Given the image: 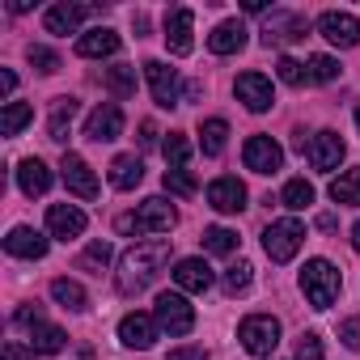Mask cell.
I'll return each mask as SVG.
<instances>
[{
    "instance_id": "6da1fadb",
    "label": "cell",
    "mask_w": 360,
    "mask_h": 360,
    "mask_svg": "<svg viewBox=\"0 0 360 360\" xmlns=\"http://www.w3.org/2000/svg\"><path fill=\"white\" fill-rule=\"evenodd\" d=\"M165 263H169V238H144V242H131L127 255L119 259V276H115L119 292H123V297L144 292V288L157 280V271H161Z\"/></svg>"
},
{
    "instance_id": "8fae6325",
    "label": "cell",
    "mask_w": 360,
    "mask_h": 360,
    "mask_svg": "<svg viewBox=\"0 0 360 360\" xmlns=\"http://www.w3.org/2000/svg\"><path fill=\"white\" fill-rule=\"evenodd\" d=\"M242 161H246V169H255V174H276L280 165H284V148L271 140V136H250L246 140V148H242Z\"/></svg>"
},
{
    "instance_id": "5b68a950",
    "label": "cell",
    "mask_w": 360,
    "mask_h": 360,
    "mask_svg": "<svg viewBox=\"0 0 360 360\" xmlns=\"http://www.w3.org/2000/svg\"><path fill=\"white\" fill-rule=\"evenodd\" d=\"M301 242H305V225H301L297 217L271 221V225L263 229V250H267L271 263H288V259H297Z\"/></svg>"
},
{
    "instance_id": "cb8c5ba5",
    "label": "cell",
    "mask_w": 360,
    "mask_h": 360,
    "mask_svg": "<svg viewBox=\"0 0 360 360\" xmlns=\"http://www.w3.org/2000/svg\"><path fill=\"white\" fill-rule=\"evenodd\" d=\"M18 187L34 200V195H47L51 191V169L39 161V157H26L22 165H18Z\"/></svg>"
},
{
    "instance_id": "f6af8a7d",
    "label": "cell",
    "mask_w": 360,
    "mask_h": 360,
    "mask_svg": "<svg viewBox=\"0 0 360 360\" xmlns=\"http://www.w3.org/2000/svg\"><path fill=\"white\" fill-rule=\"evenodd\" d=\"M165 360H208V352L204 347H174Z\"/></svg>"
},
{
    "instance_id": "4dcf8cb0",
    "label": "cell",
    "mask_w": 360,
    "mask_h": 360,
    "mask_svg": "<svg viewBox=\"0 0 360 360\" xmlns=\"http://www.w3.org/2000/svg\"><path fill=\"white\" fill-rule=\"evenodd\" d=\"M102 85H106L115 98H131V94H136V68H131V64H115V68L102 72Z\"/></svg>"
},
{
    "instance_id": "f546056e",
    "label": "cell",
    "mask_w": 360,
    "mask_h": 360,
    "mask_svg": "<svg viewBox=\"0 0 360 360\" xmlns=\"http://www.w3.org/2000/svg\"><path fill=\"white\" fill-rule=\"evenodd\" d=\"M225 140H229V123H225V119H204V127H200V148H204V157H221V153H225Z\"/></svg>"
},
{
    "instance_id": "7a4b0ae2",
    "label": "cell",
    "mask_w": 360,
    "mask_h": 360,
    "mask_svg": "<svg viewBox=\"0 0 360 360\" xmlns=\"http://www.w3.org/2000/svg\"><path fill=\"white\" fill-rule=\"evenodd\" d=\"M178 225V212H174V204H165L161 195L157 200H144L136 212H123L119 221H115V229L123 233V238H153V233H169Z\"/></svg>"
},
{
    "instance_id": "c3c4849f",
    "label": "cell",
    "mask_w": 360,
    "mask_h": 360,
    "mask_svg": "<svg viewBox=\"0 0 360 360\" xmlns=\"http://www.w3.org/2000/svg\"><path fill=\"white\" fill-rule=\"evenodd\" d=\"M13 89H18V77H13V72L5 68V72H0V94H5V98H9Z\"/></svg>"
},
{
    "instance_id": "f1b7e54d",
    "label": "cell",
    "mask_w": 360,
    "mask_h": 360,
    "mask_svg": "<svg viewBox=\"0 0 360 360\" xmlns=\"http://www.w3.org/2000/svg\"><path fill=\"white\" fill-rule=\"evenodd\" d=\"M330 200L335 204H347V208H360V165L356 169H343L335 183H330Z\"/></svg>"
},
{
    "instance_id": "603a6c76",
    "label": "cell",
    "mask_w": 360,
    "mask_h": 360,
    "mask_svg": "<svg viewBox=\"0 0 360 360\" xmlns=\"http://www.w3.org/2000/svg\"><path fill=\"white\" fill-rule=\"evenodd\" d=\"M115 51H119V34L106 30V26L85 30V34L77 39V56H81V60H102V56H115Z\"/></svg>"
},
{
    "instance_id": "2e32d148",
    "label": "cell",
    "mask_w": 360,
    "mask_h": 360,
    "mask_svg": "<svg viewBox=\"0 0 360 360\" xmlns=\"http://www.w3.org/2000/svg\"><path fill=\"white\" fill-rule=\"evenodd\" d=\"M191 26H195V13L191 9H169L165 13V47H169V56H191V47H195V39H191Z\"/></svg>"
},
{
    "instance_id": "b9f144b4",
    "label": "cell",
    "mask_w": 360,
    "mask_h": 360,
    "mask_svg": "<svg viewBox=\"0 0 360 360\" xmlns=\"http://www.w3.org/2000/svg\"><path fill=\"white\" fill-rule=\"evenodd\" d=\"M297 360H322V339H318L314 330H305V335L297 339Z\"/></svg>"
},
{
    "instance_id": "8992f818",
    "label": "cell",
    "mask_w": 360,
    "mask_h": 360,
    "mask_svg": "<svg viewBox=\"0 0 360 360\" xmlns=\"http://www.w3.org/2000/svg\"><path fill=\"white\" fill-rule=\"evenodd\" d=\"M309 34V18L305 13H292V9H276L271 18H267V26H263V47L271 51V47H292V43H301Z\"/></svg>"
},
{
    "instance_id": "e0dca14e",
    "label": "cell",
    "mask_w": 360,
    "mask_h": 360,
    "mask_svg": "<svg viewBox=\"0 0 360 360\" xmlns=\"http://www.w3.org/2000/svg\"><path fill=\"white\" fill-rule=\"evenodd\" d=\"M47 233L60 238V242H72L85 233V212L77 204H51L47 208Z\"/></svg>"
},
{
    "instance_id": "816d5d0a",
    "label": "cell",
    "mask_w": 360,
    "mask_h": 360,
    "mask_svg": "<svg viewBox=\"0 0 360 360\" xmlns=\"http://www.w3.org/2000/svg\"><path fill=\"white\" fill-rule=\"evenodd\" d=\"M352 250H356V255H360V221H356V225H352Z\"/></svg>"
},
{
    "instance_id": "ab89813d",
    "label": "cell",
    "mask_w": 360,
    "mask_h": 360,
    "mask_svg": "<svg viewBox=\"0 0 360 360\" xmlns=\"http://www.w3.org/2000/svg\"><path fill=\"white\" fill-rule=\"evenodd\" d=\"M276 77H280L284 85H305V81H309V68H305V64H297L292 56H280V64H276Z\"/></svg>"
},
{
    "instance_id": "83f0119b",
    "label": "cell",
    "mask_w": 360,
    "mask_h": 360,
    "mask_svg": "<svg viewBox=\"0 0 360 360\" xmlns=\"http://www.w3.org/2000/svg\"><path fill=\"white\" fill-rule=\"evenodd\" d=\"M64 330L60 326H51V322H34L30 326V347L34 352H43V356H56V352H64Z\"/></svg>"
},
{
    "instance_id": "5bb4252c",
    "label": "cell",
    "mask_w": 360,
    "mask_h": 360,
    "mask_svg": "<svg viewBox=\"0 0 360 360\" xmlns=\"http://www.w3.org/2000/svg\"><path fill=\"white\" fill-rule=\"evenodd\" d=\"M318 34L326 43H335V47H356L360 43V22L352 13H343V9H326L318 18Z\"/></svg>"
},
{
    "instance_id": "52a82bcc",
    "label": "cell",
    "mask_w": 360,
    "mask_h": 360,
    "mask_svg": "<svg viewBox=\"0 0 360 360\" xmlns=\"http://www.w3.org/2000/svg\"><path fill=\"white\" fill-rule=\"evenodd\" d=\"M238 339H242V347L250 356H271L276 343H280V322L271 314H250V318H242Z\"/></svg>"
},
{
    "instance_id": "f35d334b",
    "label": "cell",
    "mask_w": 360,
    "mask_h": 360,
    "mask_svg": "<svg viewBox=\"0 0 360 360\" xmlns=\"http://www.w3.org/2000/svg\"><path fill=\"white\" fill-rule=\"evenodd\" d=\"M250 280H255V267H250V263H233V267L225 271V292L238 297V292L250 288Z\"/></svg>"
},
{
    "instance_id": "f5cc1de1",
    "label": "cell",
    "mask_w": 360,
    "mask_h": 360,
    "mask_svg": "<svg viewBox=\"0 0 360 360\" xmlns=\"http://www.w3.org/2000/svg\"><path fill=\"white\" fill-rule=\"evenodd\" d=\"M356 127H360V102H356Z\"/></svg>"
},
{
    "instance_id": "bcb514c9",
    "label": "cell",
    "mask_w": 360,
    "mask_h": 360,
    "mask_svg": "<svg viewBox=\"0 0 360 360\" xmlns=\"http://www.w3.org/2000/svg\"><path fill=\"white\" fill-rule=\"evenodd\" d=\"M34 322H43V309L39 305H22L18 309V326H34Z\"/></svg>"
},
{
    "instance_id": "7bdbcfd3",
    "label": "cell",
    "mask_w": 360,
    "mask_h": 360,
    "mask_svg": "<svg viewBox=\"0 0 360 360\" xmlns=\"http://www.w3.org/2000/svg\"><path fill=\"white\" fill-rule=\"evenodd\" d=\"M339 339H343V347L360 352V318H343V326H339Z\"/></svg>"
},
{
    "instance_id": "4316f807",
    "label": "cell",
    "mask_w": 360,
    "mask_h": 360,
    "mask_svg": "<svg viewBox=\"0 0 360 360\" xmlns=\"http://www.w3.org/2000/svg\"><path fill=\"white\" fill-rule=\"evenodd\" d=\"M51 297H56L64 309H72V314H85V309H89V292H85L77 280H68V276H56V280H51Z\"/></svg>"
},
{
    "instance_id": "4fadbf2b",
    "label": "cell",
    "mask_w": 360,
    "mask_h": 360,
    "mask_svg": "<svg viewBox=\"0 0 360 360\" xmlns=\"http://www.w3.org/2000/svg\"><path fill=\"white\" fill-rule=\"evenodd\" d=\"M85 136H89L94 144H110V140H119V136H123V110H119L115 102L94 106L89 119H85Z\"/></svg>"
},
{
    "instance_id": "ffe728a7",
    "label": "cell",
    "mask_w": 360,
    "mask_h": 360,
    "mask_svg": "<svg viewBox=\"0 0 360 360\" xmlns=\"http://www.w3.org/2000/svg\"><path fill=\"white\" fill-rule=\"evenodd\" d=\"M212 267L204 263V259H178L174 263V284L183 288V292H208L212 288Z\"/></svg>"
},
{
    "instance_id": "836d02e7",
    "label": "cell",
    "mask_w": 360,
    "mask_h": 360,
    "mask_svg": "<svg viewBox=\"0 0 360 360\" xmlns=\"http://www.w3.org/2000/svg\"><path fill=\"white\" fill-rule=\"evenodd\" d=\"M238 233L233 229H225V225H212V229H204V250L208 255H233L238 250Z\"/></svg>"
},
{
    "instance_id": "681fc988",
    "label": "cell",
    "mask_w": 360,
    "mask_h": 360,
    "mask_svg": "<svg viewBox=\"0 0 360 360\" xmlns=\"http://www.w3.org/2000/svg\"><path fill=\"white\" fill-rule=\"evenodd\" d=\"M242 9H246V13H263V9H267V0H242Z\"/></svg>"
},
{
    "instance_id": "74e56055",
    "label": "cell",
    "mask_w": 360,
    "mask_h": 360,
    "mask_svg": "<svg viewBox=\"0 0 360 360\" xmlns=\"http://www.w3.org/2000/svg\"><path fill=\"white\" fill-rule=\"evenodd\" d=\"M26 60L43 72V77H51V72H60V56L51 51V47H39V43H30L26 47Z\"/></svg>"
},
{
    "instance_id": "e575fe53",
    "label": "cell",
    "mask_w": 360,
    "mask_h": 360,
    "mask_svg": "<svg viewBox=\"0 0 360 360\" xmlns=\"http://www.w3.org/2000/svg\"><path fill=\"white\" fill-rule=\"evenodd\" d=\"M106 267H110V242H89V246L81 250V271L102 276Z\"/></svg>"
},
{
    "instance_id": "9c48e42d",
    "label": "cell",
    "mask_w": 360,
    "mask_h": 360,
    "mask_svg": "<svg viewBox=\"0 0 360 360\" xmlns=\"http://www.w3.org/2000/svg\"><path fill=\"white\" fill-rule=\"evenodd\" d=\"M343 153H347V144H343L339 131H314L309 136V148H305V157H309V165L318 174H335L339 161H343Z\"/></svg>"
},
{
    "instance_id": "7402d4cb",
    "label": "cell",
    "mask_w": 360,
    "mask_h": 360,
    "mask_svg": "<svg viewBox=\"0 0 360 360\" xmlns=\"http://www.w3.org/2000/svg\"><path fill=\"white\" fill-rule=\"evenodd\" d=\"M140 183H144V161L136 153H123L110 161V187L115 191H136Z\"/></svg>"
},
{
    "instance_id": "ac0fdd59",
    "label": "cell",
    "mask_w": 360,
    "mask_h": 360,
    "mask_svg": "<svg viewBox=\"0 0 360 360\" xmlns=\"http://www.w3.org/2000/svg\"><path fill=\"white\" fill-rule=\"evenodd\" d=\"M208 204L217 208V212H225V217H233V212H242L246 208V187L238 183V178H212L208 183Z\"/></svg>"
},
{
    "instance_id": "ba28073f",
    "label": "cell",
    "mask_w": 360,
    "mask_h": 360,
    "mask_svg": "<svg viewBox=\"0 0 360 360\" xmlns=\"http://www.w3.org/2000/svg\"><path fill=\"white\" fill-rule=\"evenodd\" d=\"M144 77H148V89H153V102L161 110H174L183 102V85H178V68H169L165 60H144Z\"/></svg>"
},
{
    "instance_id": "277c9868",
    "label": "cell",
    "mask_w": 360,
    "mask_h": 360,
    "mask_svg": "<svg viewBox=\"0 0 360 360\" xmlns=\"http://www.w3.org/2000/svg\"><path fill=\"white\" fill-rule=\"evenodd\" d=\"M153 318H157V326H161L169 339H183V335L195 330V305H191L183 292H161L157 305H153Z\"/></svg>"
},
{
    "instance_id": "60d3db41",
    "label": "cell",
    "mask_w": 360,
    "mask_h": 360,
    "mask_svg": "<svg viewBox=\"0 0 360 360\" xmlns=\"http://www.w3.org/2000/svg\"><path fill=\"white\" fill-rule=\"evenodd\" d=\"M339 72H343V68H339V60H330V56H314V60H309V81H318V85H330Z\"/></svg>"
},
{
    "instance_id": "9a60e30c",
    "label": "cell",
    "mask_w": 360,
    "mask_h": 360,
    "mask_svg": "<svg viewBox=\"0 0 360 360\" xmlns=\"http://www.w3.org/2000/svg\"><path fill=\"white\" fill-rule=\"evenodd\" d=\"M233 94H238V102H246V110H255V115H263V110H271V106H276L271 81H267L263 72H242V77H238V85H233Z\"/></svg>"
},
{
    "instance_id": "3957f363",
    "label": "cell",
    "mask_w": 360,
    "mask_h": 360,
    "mask_svg": "<svg viewBox=\"0 0 360 360\" xmlns=\"http://www.w3.org/2000/svg\"><path fill=\"white\" fill-rule=\"evenodd\" d=\"M301 292H305V301H309L314 309H330V305L339 301V292H343L339 267L326 263V259H309V263L301 267Z\"/></svg>"
},
{
    "instance_id": "7c38bea8",
    "label": "cell",
    "mask_w": 360,
    "mask_h": 360,
    "mask_svg": "<svg viewBox=\"0 0 360 360\" xmlns=\"http://www.w3.org/2000/svg\"><path fill=\"white\" fill-rule=\"evenodd\" d=\"M106 5H51L47 9V18H43V26H47V34H77L81 30V22L85 18H94V13H102Z\"/></svg>"
},
{
    "instance_id": "ee69618b",
    "label": "cell",
    "mask_w": 360,
    "mask_h": 360,
    "mask_svg": "<svg viewBox=\"0 0 360 360\" xmlns=\"http://www.w3.org/2000/svg\"><path fill=\"white\" fill-rule=\"evenodd\" d=\"M39 352L34 347H22V343H5V352H0V360H34Z\"/></svg>"
},
{
    "instance_id": "1f68e13d",
    "label": "cell",
    "mask_w": 360,
    "mask_h": 360,
    "mask_svg": "<svg viewBox=\"0 0 360 360\" xmlns=\"http://www.w3.org/2000/svg\"><path fill=\"white\" fill-rule=\"evenodd\" d=\"M280 204H284L288 212H305V208L314 204V187L305 183V178H288L284 191H280Z\"/></svg>"
},
{
    "instance_id": "d6a6232c",
    "label": "cell",
    "mask_w": 360,
    "mask_h": 360,
    "mask_svg": "<svg viewBox=\"0 0 360 360\" xmlns=\"http://www.w3.org/2000/svg\"><path fill=\"white\" fill-rule=\"evenodd\" d=\"M30 119H34V106L30 102H9L5 115H0V136H18Z\"/></svg>"
},
{
    "instance_id": "f907efd6",
    "label": "cell",
    "mask_w": 360,
    "mask_h": 360,
    "mask_svg": "<svg viewBox=\"0 0 360 360\" xmlns=\"http://www.w3.org/2000/svg\"><path fill=\"white\" fill-rule=\"evenodd\" d=\"M200 94H204V85H200V81H191V85H187V94H183V102H195Z\"/></svg>"
},
{
    "instance_id": "7dc6e473",
    "label": "cell",
    "mask_w": 360,
    "mask_h": 360,
    "mask_svg": "<svg viewBox=\"0 0 360 360\" xmlns=\"http://www.w3.org/2000/svg\"><path fill=\"white\" fill-rule=\"evenodd\" d=\"M140 144H144V148H153V144H157V127H153L148 119L140 123Z\"/></svg>"
},
{
    "instance_id": "44dd1931",
    "label": "cell",
    "mask_w": 360,
    "mask_h": 360,
    "mask_svg": "<svg viewBox=\"0 0 360 360\" xmlns=\"http://www.w3.org/2000/svg\"><path fill=\"white\" fill-rule=\"evenodd\" d=\"M5 250H9L13 259H43V255H47V238H43L39 229H30V225H18V229H9V238H5Z\"/></svg>"
},
{
    "instance_id": "30bf717a",
    "label": "cell",
    "mask_w": 360,
    "mask_h": 360,
    "mask_svg": "<svg viewBox=\"0 0 360 360\" xmlns=\"http://www.w3.org/2000/svg\"><path fill=\"white\" fill-rule=\"evenodd\" d=\"M60 178H64V187H68L77 200H98V178H94V169H89V161H85L81 153H64Z\"/></svg>"
},
{
    "instance_id": "8d00e7d4",
    "label": "cell",
    "mask_w": 360,
    "mask_h": 360,
    "mask_svg": "<svg viewBox=\"0 0 360 360\" xmlns=\"http://www.w3.org/2000/svg\"><path fill=\"white\" fill-rule=\"evenodd\" d=\"M161 183H165L169 195H195V191H200V183H195V174H191V169H165V174H161Z\"/></svg>"
},
{
    "instance_id": "d4e9b609",
    "label": "cell",
    "mask_w": 360,
    "mask_h": 360,
    "mask_svg": "<svg viewBox=\"0 0 360 360\" xmlns=\"http://www.w3.org/2000/svg\"><path fill=\"white\" fill-rule=\"evenodd\" d=\"M246 47V26L242 22H221L212 34H208V51L212 56H238Z\"/></svg>"
},
{
    "instance_id": "d6986e66",
    "label": "cell",
    "mask_w": 360,
    "mask_h": 360,
    "mask_svg": "<svg viewBox=\"0 0 360 360\" xmlns=\"http://www.w3.org/2000/svg\"><path fill=\"white\" fill-rule=\"evenodd\" d=\"M157 330H161L157 318H153V314H140V309H136V314H123V322H119V339H123L127 347H140V352L157 343Z\"/></svg>"
},
{
    "instance_id": "d590c367",
    "label": "cell",
    "mask_w": 360,
    "mask_h": 360,
    "mask_svg": "<svg viewBox=\"0 0 360 360\" xmlns=\"http://www.w3.org/2000/svg\"><path fill=\"white\" fill-rule=\"evenodd\" d=\"M161 148H165V161H169V169H187V157H191V140H187L183 131H169V140H165Z\"/></svg>"
},
{
    "instance_id": "484cf974",
    "label": "cell",
    "mask_w": 360,
    "mask_h": 360,
    "mask_svg": "<svg viewBox=\"0 0 360 360\" xmlns=\"http://www.w3.org/2000/svg\"><path fill=\"white\" fill-rule=\"evenodd\" d=\"M77 110H81V102H77V98H56L51 119H47V136H51L56 144H68V131H72Z\"/></svg>"
}]
</instances>
